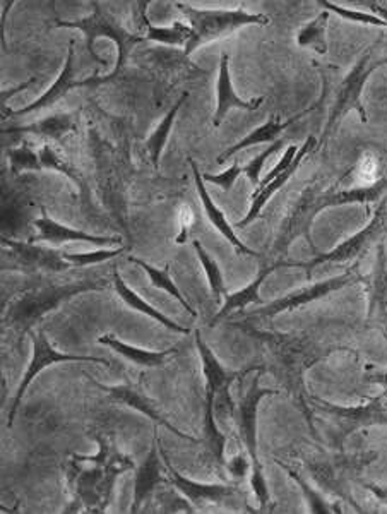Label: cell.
I'll return each mask as SVG.
<instances>
[{
    "label": "cell",
    "mask_w": 387,
    "mask_h": 514,
    "mask_svg": "<svg viewBox=\"0 0 387 514\" xmlns=\"http://www.w3.org/2000/svg\"><path fill=\"white\" fill-rule=\"evenodd\" d=\"M268 272H264V274H261L255 282H253L251 287L245 288L243 292H240L239 295H233V297H230L228 299V302L224 305L223 311H222V314L218 316V318H222L223 314H228L230 311H233V309H237V307H242V305H245L247 302H253V301H257V295H255V292H257V288L259 285L264 282V278L268 276Z\"/></svg>",
    "instance_id": "83f0119b"
},
{
    "label": "cell",
    "mask_w": 387,
    "mask_h": 514,
    "mask_svg": "<svg viewBox=\"0 0 387 514\" xmlns=\"http://www.w3.org/2000/svg\"><path fill=\"white\" fill-rule=\"evenodd\" d=\"M355 181L360 189H371L379 181V160L372 153H363L357 167H355Z\"/></svg>",
    "instance_id": "d4e9b609"
},
{
    "label": "cell",
    "mask_w": 387,
    "mask_h": 514,
    "mask_svg": "<svg viewBox=\"0 0 387 514\" xmlns=\"http://www.w3.org/2000/svg\"><path fill=\"white\" fill-rule=\"evenodd\" d=\"M193 172L194 175H195V185H197V191H199V196H201V201H203V204H204V208H206V213H208L209 220L213 222V225L218 228L222 233H223L226 239H230L232 243L242 251V252H247V254H253V251L251 249H247L243 243L240 242L239 239H237V235L233 233V230L230 228V225L226 223V220H224L223 213L220 212L216 206H214V203L211 201V197H209L208 191H206V187H204V183H203V177H201V173H199V170L197 167L194 165L193 162Z\"/></svg>",
    "instance_id": "2e32d148"
},
{
    "label": "cell",
    "mask_w": 387,
    "mask_h": 514,
    "mask_svg": "<svg viewBox=\"0 0 387 514\" xmlns=\"http://www.w3.org/2000/svg\"><path fill=\"white\" fill-rule=\"evenodd\" d=\"M372 9H375V13L382 15L387 21V5L386 4H379V2H373V4H369Z\"/></svg>",
    "instance_id": "f546056e"
},
{
    "label": "cell",
    "mask_w": 387,
    "mask_h": 514,
    "mask_svg": "<svg viewBox=\"0 0 387 514\" xmlns=\"http://www.w3.org/2000/svg\"><path fill=\"white\" fill-rule=\"evenodd\" d=\"M114 287L117 290L120 299L127 303L129 307H133L137 312L148 316L149 319H153V321H156V322H160L162 326L168 328V330H174V331L182 334L189 333L187 328H182L175 321L166 318L164 312H160L158 309H154V307H151L149 303L144 302V301L135 293L133 288L127 287V283L120 278L119 272H114Z\"/></svg>",
    "instance_id": "5bb4252c"
},
{
    "label": "cell",
    "mask_w": 387,
    "mask_h": 514,
    "mask_svg": "<svg viewBox=\"0 0 387 514\" xmlns=\"http://www.w3.org/2000/svg\"><path fill=\"white\" fill-rule=\"evenodd\" d=\"M91 7H93V11H91L90 15L75 19V21H60V19H57L55 26L83 31L84 36H86L88 52L93 55V59H96L102 64H104V62L94 52V42H96V38L112 40L117 45V52H119L115 71L106 76V81H112V79L119 76L122 69L127 65L133 48L139 45L144 38H141V35H134V33L127 30L117 19V15H114L104 4L91 2Z\"/></svg>",
    "instance_id": "6da1fadb"
},
{
    "label": "cell",
    "mask_w": 387,
    "mask_h": 514,
    "mask_svg": "<svg viewBox=\"0 0 387 514\" xmlns=\"http://www.w3.org/2000/svg\"><path fill=\"white\" fill-rule=\"evenodd\" d=\"M164 480L162 471H160V463L156 458V451H151L146 460V463L137 471V479H135L134 490V509L141 506V502L146 499L151 490H154V487Z\"/></svg>",
    "instance_id": "ac0fdd59"
},
{
    "label": "cell",
    "mask_w": 387,
    "mask_h": 514,
    "mask_svg": "<svg viewBox=\"0 0 387 514\" xmlns=\"http://www.w3.org/2000/svg\"><path fill=\"white\" fill-rule=\"evenodd\" d=\"M346 282H348V278H338V280H332V282H328V283H322V285L309 288L307 292H302V293H295V295H292V297H286L283 301L273 303L269 309H266V314H276V312H282L284 309H293V307L302 305V303H307L311 302V301H315V299H321V297L328 295L331 290H336V288L342 287V283H346Z\"/></svg>",
    "instance_id": "ffe728a7"
},
{
    "label": "cell",
    "mask_w": 387,
    "mask_h": 514,
    "mask_svg": "<svg viewBox=\"0 0 387 514\" xmlns=\"http://www.w3.org/2000/svg\"><path fill=\"white\" fill-rule=\"evenodd\" d=\"M129 261H131V262H134V264H137L139 268H143L144 272H148L149 280H151V283H153L154 287L164 290V292H166L168 295H172L177 302L182 303V307H184V309H185L191 316H195V311H194L193 307L187 303V301H185V297L182 295V292H180L179 287H177V285L174 283V280L170 278L168 266H166L164 270H158V268H154V266L148 264L146 261H141V259H137V257H129Z\"/></svg>",
    "instance_id": "d6986e66"
},
{
    "label": "cell",
    "mask_w": 387,
    "mask_h": 514,
    "mask_svg": "<svg viewBox=\"0 0 387 514\" xmlns=\"http://www.w3.org/2000/svg\"><path fill=\"white\" fill-rule=\"evenodd\" d=\"M74 46L75 42H71L69 54H67V61L64 64V69H62L60 76L55 79V83H54L38 100H35L33 104L25 106V108H19V110L11 112L9 115H26V114H31V112H38V110H44V108H50V106L55 105L59 100H62L67 93H71L73 90H77V88H91V86H98V84L106 83V77L100 76L75 79ZM5 117H7V115H5Z\"/></svg>",
    "instance_id": "5b68a950"
},
{
    "label": "cell",
    "mask_w": 387,
    "mask_h": 514,
    "mask_svg": "<svg viewBox=\"0 0 387 514\" xmlns=\"http://www.w3.org/2000/svg\"><path fill=\"white\" fill-rule=\"evenodd\" d=\"M4 247L11 252L13 259L17 261L21 268H26L31 272H60L71 270L73 266L65 261L64 254L55 251H50L45 247H40L36 243L15 242L7 237H2Z\"/></svg>",
    "instance_id": "8992f818"
},
{
    "label": "cell",
    "mask_w": 387,
    "mask_h": 514,
    "mask_svg": "<svg viewBox=\"0 0 387 514\" xmlns=\"http://www.w3.org/2000/svg\"><path fill=\"white\" fill-rule=\"evenodd\" d=\"M189 93H184L182 98L175 105L172 106V110L166 114L164 117L162 124L154 129V133L149 136L148 139V152L149 158L153 162V165H158L162 154H164V146L168 143V137H170V133H172V127L175 124V117L179 114L180 106L184 105V102L187 100Z\"/></svg>",
    "instance_id": "e0dca14e"
},
{
    "label": "cell",
    "mask_w": 387,
    "mask_h": 514,
    "mask_svg": "<svg viewBox=\"0 0 387 514\" xmlns=\"http://www.w3.org/2000/svg\"><path fill=\"white\" fill-rule=\"evenodd\" d=\"M9 167L15 175H23L28 172H42L38 150H33L28 143H23L9 152Z\"/></svg>",
    "instance_id": "603a6c76"
},
{
    "label": "cell",
    "mask_w": 387,
    "mask_h": 514,
    "mask_svg": "<svg viewBox=\"0 0 387 514\" xmlns=\"http://www.w3.org/2000/svg\"><path fill=\"white\" fill-rule=\"evenodd\" d=\"M125 252V247L122 245L119 249H108V251H96V252H86V254H69L64 252L65 261L73 266V268H84V266H93V264H100L112 257L120 256Z\"/></svg>",
    "instance_id": "484cf974"
},
{
    "label": "cell",
    "mask_w": 387,
    "mask_h": 514,
    "mask_svg": "<svg viewBox=\"0 0 387 514\" xmlns=\"http://www.w3.org/2000/svg\"><path fill=\"white\" fill-rule=\"evenodd\" d=\"M31 341H33V359H31V363L23 376V381L17 388V393L15 396V401H13V407H11V411H9V425L15 424V413H17V409L26 394V390L30 388L31 382L35 381V378L46 369L48 365H54V363H98V365H104L108 367L110 362L104 361L102 357H91V355H74V353H60L57 350H54L52 345L48 343V338L46 334L44 333L42 328L31 331Z\"/></svg>",
    "instance_id": "277c9868"
},
{
    "label": "cell",
    "mask_w": 387,
    "mask_h": 514,
    "mask_svg": "<svg viewBox=\"0 0 387 514\" xmlns=\"http://www.w3.org/2000/svg\"><path fill=\"white\" fill-rule=\"evenodd\" d=\"M98 343L115 350L122 357H125L127 361H131L135 365L148 367V369H151V367H162L170 359V355L177 351V348H172L168 351H149V350H143V348L133 347L129 343H124V341H120L119 338H115L114 334L100 336Z\"/></svg>",
    "instance_id": "7c38bea8"
},
{
    "label": "cell",
    "mask_w": 387,
    "mask_h": 514,
    "mask_svg": "<svg viewBox=\"0 0 387 514\" xmlns=\"http://www.w3.org/2000/svg\"><path fill=\"white\" fill-rule=\"evenodd\" d=\"M305 114H300L297 117H293L292 121L284 122L282 124L280 121H269L264 127H261V129H257L255 133H253L251 136L245 137L242 143H239L237 146H233V148H230L228 152L223 153L220 158H218V162H223L226 160L228 156H232L233 153L239 152V150H243V148H249V146H253V144H257V143H266L269 139H273V137L278 136L282 131H284L290 124L293 121H298L300 117H303Z\"/></svg>",
    "instance_id": "7402d4cb"
},
{
    "label": "cell",
    "mask_w": 387,
    "mask_h": 514,
    "mask_svg": "<svg viewBox=\"0 0 387 514\" xmlns=\"http://www.w3.org/2000/svg\"><path fill=\"white\" fill-rule=\"evenodd\" d=\"M100 283L94 282H81V283H71V285H60V287L38 288L31 290L25 295H19L17 301L5 311L4 322L9 326H15L19 330L30 331L31 326H35L42 318H45L48 312L59 309L60 305L67 302L79 293L91 292V290H102Z\"/></svg>",
    "instance_id": "7a4b0ae2"
},
{
    "label": "cell",
    "mask_w": 387,
    "mask_h": 514,
    "mask_svg": "<svg viewBox=\"0 0 387 514\" xmlns=\"http://www.w3.org/2000/svg\"><path fill=\"white\" fill-rule=\"evenodd\" d=\"M326 19L328 13L319 15L313 25H309L305 30L300 33L298 42L302 46H309L319 54H326V38H324V31H326Z\"/></svg>",
    "instance_id": "cb8c5ba5"
},
{
    "label": "cell",
    "mask_w": 387,
    "mask_h": 514,
    "mask_svg": "<svg viewBox=\"0 0 387 514\" xmlns=\"http://www.w3.org/2000/svg\"><path fill=\"white\" fill-rule=\"evenodd\" d=\"M194 247H195V252H197V256L201 259V262H203V266H204V270H206V274H208L209 287H211L213 293H214L216 297H220L224 292L222 272L218 270V266L214 264V261L208 256V252L201 247V243L194 242Z\"/></svg>",
    "instance_id": "4316f807"
},
{
    "label": "cell",
    "mask_w": 387,
    "mask_h": 514,
    "mask_svg": "<svg viewBox=\"0 0 387 514\" xmlns=\"http://www.w3.org/2000/svg\"><path fill=\"white\" fill-rule=\"evenodd\" d=\"M263 104V100H253V102H243L235 94L230 81V71H228V55L223 54L222 64H220V77H218V106L214 114V125H220L228 114L230 108H245V110H255Z\"/></svg>",
    "instance_id": "4fadbf2b"
},
{
    "label": "cell",
    "mask_w": 387,
    "mask_h": 514,
    "mask_svg": "<svg viewBox=\"0 0 387 514\" xmlns=\"http://www.w3.org/2000/svg\"><path fill=\"white\" fill-rule=\"evenodd\" d=\"M313 139L307 143V146H303V150L300 152L297 158H293V154H295V148H292V150H288L286 154L283 156V160H282V163H280V167L274 168L273 170V173H271V177H269V181L266 182V185H263V189L255 194L253 197V208H251V212H249V216L242 222V225H245V223H249L251 220L255 218V214L261 212V208L266 204V201H268L269 197L273 196L282 185H283L286 179L295 172V168L298 167V163H300V160L303 158V154L309 152V148L313 146Z\"/></svg>",
    "instance_id": "9c48e42d"
},
{
    "label": "cell",
    "mask_w": 387,
    "mask_h": 514,
    "mask_svg": "<svg viewBox=\"0 0 387 514\" xmlns=\"http://www.w3.org/2000/svg\"><path fill=\"white\" fill-rule=\"evenodd\" d=\"M38 158H40L42 172H45V170L46 172H57V173L65 175L69 181L74 182L79 189L83 187V181H81L79 172L69 162H65L62 156H59V153L55 152L52 146L44 144L38 150Z\"/></svg>",
    "instance_id": "44dd1931"
},
{
    "label": "cell",
    "mask_w": 387,
    "mask_h": 514,
    "mask_svg": "<svg viewBox=\"0 0 387 514\" xmlns=\"http://www.w3.org/2000/svg\"><path fill=\"white\" fill-rule=\"evenodd\" d=\"M74 117L69 114H55L46 119L28 124V125H19V127H9L4 129V133H15V134H35V136L45 137L50 141H62L64 137L75 133Z\"/></svg>",
    "instance_id": "8fae6325"
},
{
    "label": "cell",
    "mask_w": 387,
    "mask_h": 514,
    "mask_svg": "<svg viewBox=\"0 0 387 514\" xmlns=\"http://www.w3.org/2000/svg\"><path fill=\"white\" fill-rule=\"evenodd\" d=\"M33 225L36 228V235L31 237V243L45 242L52 245H60L65 242H86L94 243V245H112V243H120L119 237H104V235H91L83 230H75V228L65 227L59 222H55L54 218H50L45 212L33 222Z\"/></svg>",
    "instance_id": "52a82bcc"
},
{
    "label": "cell",
    "mask_w": 387,
    "mask_h": 514,
    "mask_svg": "<svg viewBox=\"0 0 387 514\" xmlns=\"http://www.w3.org/2000/svg\"><path fill=\"white\" fill-rule=\"evenodd\" d=\"M143 28L146 30V40L164 44V45L187 46L193 38L191 26H185L182 23H174L172 26H153L146 19V9L141 15Z\"/></svg>",
    "instance_id": "9a60e30c"
},
{
    "label": "cell",
    "mask_w": 387,
    "mask_h": 514,
    "mask_svg": "<svg viewBox=\"0 0 387 514\" xmlns=\"http://www.w3.org/2000/svg\"><path fill=\"white\" fill-rule=\"evenodd\" d=\"M175 7H179L184 15L189 19L191 30H193V38L185 46L187 55H191L194 50L199 48L203 44L226 36L245 25H266L269 21L266 15H249L242 9L239 11H199L184 2H175Z\"/></svg>",
    "instance_id": "3957f363"
},
{
    "label": "cell",
    "mask_w": 387,
    "mask_h": 514,
    "mask_svg": "<svg viewBox=\"0 0 387 514\" xmlns=\"http://www.w3.org/2000/svg\"><path fill=\"white\" fill-rule=\"evenodd\" d=\"M381 62H371V55L367 54L355 69L350 73V76L344 79L342 90H340V96L336 102V108H334V117H342L344 114H348L352 108H357L362 112V105H360V93L365 84V79L372 73L373 69L382 64Z\"/></svg>",
    "instance_id": "30bf717a"
},
{
    "label": "cell",
    "mask_w": 387,
    "mask_h": 514,
    "mask_svg": "<svg viewBox=\"0 0 387 514\" xmlns=\"http://www.w3.org/2000/svg\"><path fill=\"white\" fill-rule=\"evenodd\" d=\"M94 384H96L102 391L108 394L110 398H114L115 401H119V403H124V405H127V407H131V409L141 411L143 415L148 417L149 420H153V422H156V424L164 425V429H168L170 432L177 434L179 438L194 440L193 438L185 436L184 432H180L179 429H175L174 425L170 424V422L164 419V415L158 411L154 401H151L149 398H146V394L139 393L133 386H114V388H112V386H104V384H98V382H94Z\"/></svg>",
    "instance_id": "ba28073f"
},
{
    "label": "cell",
    "mask_w": 387,
    "mask_h": 514,
    "mask_svg": "<svg viewBox=\"0 0 387 514\" xmlns=\"http://www.w3.org/2000/svg\"><path fill=\"white\" fill-rule=\"evenodd\" d=\"M179 223L180 228H182V232H184V235L180 237L177 242H184L185 241V235L191 232V227L194 225V213L191 210V206H182L179 210Z\"/></svg>",
    "instance_id": "f1b7e54d"
}]
</instances>
